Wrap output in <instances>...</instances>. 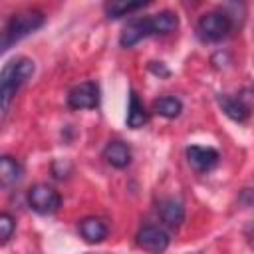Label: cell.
<instances>
[{"label": "cell", "instance_id": "18", "mask_svg": "<svg viewBox=\"0 0 254 254\" xmlns=\"http://www.w3.org/2000/svg\"><path fill=\"white\" fill-rule=\"evenodd\" d=\"M242 2H244V0H242Z\"/></svg>", "mask_w": 254, "mask_h": 254}, {"label": "cell", "instance_id": "15", "mask_svg": "<svg viewBox=\"0 0 254 254\" xmlns=\"http://www.w3.org/2000/svg\"><path fill=\"white\" fill-rule=\"evenodd\" d=\"M22 173H24V171H22V165H20L16 159H12V157H8V155H4V157L0 159V181H2L4 187L18 183V181L22 179Z\"/></svg>", "mask_w": 254, "mask_h": 254}, {"label": "cell", "instance_id": "12", "mask_svg": "<svg viewBox=\"0 0 254 254\" xmlns=\"http://www.w3.org/2000/svg\"><path fill=\"white\" fill-rule=\"evenodd\" d=\"M103 159L115 169H125L131 163V149L123 141H111L103 149Z\"/></svg>", "mask_w": 254, "mask_h": 254}, {"label": "cell", "instance_id": "9", "mask_svg": "<svg viewBox=\"0 0 254 254\" xmlns=\"http://www.w3.org/2000/svg\"><path fill=\"white\" fill-rule=\"evenodd\" d=\"M153 0H105L103 2V12L107 18H123V16H129L145 6H149Z\"/></svg>", "mask_w": 254, "mask_h": 254}, {"label": "cell", "instance_id": "5", "mask_svg": "<svg viewBox=\"0 0 254 254\" xmlns=\"http://www.w3.org/2000/svg\"><path fill=\"white\" fill-rule=\"evenodd\" d=\"M28 204L40 214H52L62 206V196L48 185H34L28 190Z\"/></svg>", "mask_w": 254, "mask_h": 254}, {"label": "cell", "instance_id": "13", "mask_svg": "<svg viewBox=\"0 0 254 254\" xmlns=\"http://www.w3.org/2000/svg\"><path fill=\"white\" fill-rule=\"evenodd\" d=\"M218 103L222 107V111L232 119V121H246L250 117V107L244 103V99L240 97H232V95H218Z\"/></svg>", "mask_w": 254, "mask_h": 254}, {"label": "cell", "instance_id": "16", "mask_svg": "<svg viewBox=\"0 0 254 254\" xmlns=\"http://www.w3.org/2000/svg\"><path fill=\"white\" fill-rule=\"evenodd\" d=\"M153 109H155V113H159L161 117L175 119V117L183 111V103H181V99H177V97H173V95H165V97L155 99Z\"/></svg>", "mask_w": 254, "mask_h": 254}, {"label": "cell", "instance_id": "7", "mask_svg": "<svg viewBox=\"0 0 254 254\" xmlns=\"http://www.w3.org/2000/svg\"><path fill=\"white\" fill-rule=\"evenodd\" d=\"M135 238H137V246L143 250H149V252H163L169 248V242H171L169 232L155 224L143 226Z\"/></svg>", "mask_w": 254, "mask_h": 254}, {"label": "cell", "instance_id": "1", "mask_svg": "<svg viewBox=\"0 0 254 254\" xmlns=\"http://www.w3.org/2000/svg\"><path fill=\"white\" fill-rule=\"evenodd\" d=\"M177 28H179L177 14L165 10V12H159V14L147 16V18H137V20L129 22L121 32L119 44L123 48H131L149 36H165V34L175 32Z\"/></svg>", "mask_w": 254, "mask_h": 254}, {"label": "cell", "instance_id": "17", "mask_svg": "<svg viewBox=\"0 0 254 254\" xmlns=\"http://www.w3.org/2000/svg\"><path fill=\"white\" fill-rule=\"evenodd\" d=\"M14 226H16V220L8 214V212H2L0 214V242H8V238L12 236L14 232Z\"/></svg>", "mask_w": 254, "mask_h": 254}, {"label": "cell", "instance_id": "3", "mask_svg": "<svg viewBox=\"0 0 254 254\" xmlns=\"http://www.w3.org/2000/svg\"><path fill=\"white\" fill-rule=\"evenodd\" d=\"M46 22V16L38 10H26V12H18L14 14L6 28H4V36H2V50H10L12 44L20 42L22 38H26L28 34L36 32L38 28H42Z\"/></svg>", "mask_w": 254, "mask_h": 254}, {"label": "cell", "instance_id": "11", "mask_svg": "<svg viewBox=\"0 0 254 254\" xmlns=\"http://www.w3.org/2000/svg\"><path fill=\"white\" fill-rule=\"evenodd\" d=\"M159 216L169 228H179L185 220V206L177 198H167L159 204Z\"/></svg>", "mask_w": 254, "mask_h": 254}, {"label": "cell", "instance_id": "14", "mask_svg": "<svg viewBox=\"0 0 254 254\" xmlns=\"http://www.w3.org/2000/svg\"><path fill=\"white\" fill-rule=\"evenodd\" d=\"M147 121H149V113H147L145 105L141 103L139 95L135 91H131V95H129V107H127V127L141 129L143 125H147Z\"/></svg>", "mask_w": 254, "mask_h": 254}, {"label": "cell", "instance_id": "2", "mask_svg": "<svg viewBox=\"0 0 254 254\" xmlns=\"http://www.w3.org/2000/svg\"><path fill=\"white\" fill-rule=\"evenodd\" d=\"M34 62L30 58H14L10 60L4 67H2V75H0V95H2V113L6 115L10 99L16 95V91L20 89V85L30 79L34 75Z\"/></svg>", "mask_w": 254, "mask_h": 254}, {"label": "cell", "instance_id": "4", "mask_svg": "<svg viewBox=\"0 0 254 254\" xmlns=\"http://www.w3.org/2000/svg\"><path fill=\"white\" fill-rule=\"evenodd\" d=\"M232 30V20L224 12H208L200 16L196 24V34L202 42H218L226 38Z\"/></svg>", "mask_w": 254, "mask_h": 254}, {"label": "cell", "instance_id": "6", "mask_svg": "<svg viewBox=\"0 0 254 254\" xmlns=\"http://www.w3.org/2000/svg\"><path fill=\"white\" fill-rule=\"evenodd\" d=\"M67 105L71 109H93L99 105V85L95 81H81L67 93Z\"/></svg>", "mask_w": 254, "mask_h": 254}, {"label": "cell", "instance_id": "10", "mask_svg": "<svg viewBox=\"0 0 254 254\" xmlns=\"http://www.w3.org/2000/svg\"><path fill=\"white\" fill-rule=\"evenodd\" d=\"M77 228H79V234L83 236V240L89 242V244H97V242H101L107 236V226L97 216H85V218H81L79 224H77Z\"/></svg>", "mask_w": 254, "mask_h": 254}, {"label": "cell", "instance_id": "8", "mask_svg": "<svg viewBox=\"0 0 254 254\" xmlns=\"http://www.w3.org/2000/svg\"><path fill=\"white\" fill-rule=\"evenodd\" d=\"M218 151L212 147H202V145H190L187 149V161L196 173H208L210 169L216 167L218 163Z\"/></svg>", "mask_w": 254, "mask_h": 254}]
</instances>
